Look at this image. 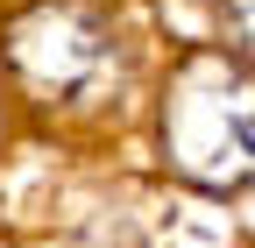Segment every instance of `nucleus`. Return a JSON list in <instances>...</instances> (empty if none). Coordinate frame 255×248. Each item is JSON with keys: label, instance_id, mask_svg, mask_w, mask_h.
<instances>
[{"label": "nucleus", "instance_id": "nucleus-1", "mask_svg": "<svg viewBox=\"0 0 255 248\" xmlns=\"http://www.w3.org/2000/svg\"><path fill=\"white\" fill-rule=\"evenodd\" d=\"M163 149L199 184H248L255 177V71L206 57L163 107Z\"/></svg>", "mask_w": 255, "mask_h": 248}, {"label": "nucleus", "instance_id": "nucleus-2", "mask_svg": "<svg viewBox=\"0 0 255 248\" xmlns=\"http://www.w3.org/2000/svg\"><path fill=\"white\" fill-rule=\"evenodd\" d=\"M107 43H114V36H107L100 14H85V7H43V14H28V21L14 28V64H21L28 78L57 85V92H78V85L114 57Z\"/></svg>", "mask_w": 255, "mask_h": 248}, {"label": "nucleus", "instance_id": "nucleus-3", "mask_svg": "<svg viewBox=\"0 0 255 248\" xmlns=\"http://www.w3.org/2000/svg\"><path fill=\"white\" fill-rule=\"evenodd\" d=\"M227 28L241 50H255V0H227Z\"/></svg>", "mask_w": 255, "mask_h": 248}]
</instances>
